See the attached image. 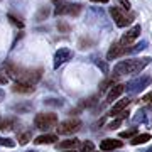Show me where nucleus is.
I'll return each mask as SVG.
<instances>
[{"instance_id":"obj_6","label":"nucleus","mask_w":152,"mask_h":152,"mask_svg":"<svg viewBox=\"0 0 152 152\" xmlns=\"http://www.w3.org/2000/svg\"><path fill=\"white\" fill-rule=\"evenodd\" d=\"M73 56H75L73 49H69V48H59L54 53V58H53V68H54V69H59L63 64H66L68 61L73 59Z\"/></svg>"},{"instance_id":"obj_33","label":"nucleus","mask_w":152,"mask_h":152,"mask_svg":"<svg viewBox=\"0 0 152 152\" xmlns=\"http://www.w3.org/2000/svg\"><path fill=\"white\" fill-rule=\"evenodd\" d=\"M120 124H122V118H115L113 122H110V124L107 125V129H108V130H115V129L120 127Z\"/></svg>"},{"instance_id":"obj_38","label":"nucleus","mask_w":152,"mask_h":152,"mask_svg":"<svg viewBox=\"0 0 152 152\" xmlns=\"http://www.w3.org/2000/svg\"><path fill=\"white\" fill-rule=\"evenodd\" d=\"M61 152H76V151H61Z\"/></svg>"},{"instance_id":"obj_14","label":"nucleus","mask_w":152,"mask_h":152,"mask_svg":"<svg viewBox=\"0 0 152 152\" xmlns=\"http://www.w3.org/2000/svg\"><path fill=\"white\" fill-rule=\"evenodd\" d=\"M12 91L14 93H22V95H31V93L36 91V86H34V85H29V83L15 81L14 86H12Z\"/></svg>"},{"instance_id":"obj_24","label":"nucleus","mask_w":152,"mask_h":152,"mask_svg":"<svg viewBox=\"0 0 152 152\" xmlns=\"http://www.w3.org/2000/svg\"><path fill=\"white\" fill-rule=\"evenodd\" d=\"M44 105H46V107H56V108H59V107L64 105V102L59 100V98H46V100H44Z\"/></svg>"},{"instance_id":"obj_41","label":"nucleus","mask_w":152,"mask_h":152,"mask_svg":"<svg viewBox=\"0 0 152 152\" xmlns=\"http://www.w3.org/2000/svg\"><path fill=\"white\" fill-rule=\"evenodd\" d=\"M53 2H54V4H56V2H59V0H53Z\"/></svg>"},{"instance_id":"obj_18","label":"nucleus","mask_w":152,"mask_h":152,"mask_svg":"<svg viewBox=\"0 0 152 152\" xmlns=\"http://www.w3.org/2000/svg\"><path fill=\"white\" fill-rule=\"evenodd\" d=\"M58 142V135L56 134H44V135H39L34 139V144L37 145H44V144H56Z\"/></svg>"},{"instance_id":"obj_23","label":"nucleus","mask_w":152,"mask_h":152,"mask_svg":"<svg viewBox=\"0 0 152 152\" xmlns=\"http://www.w3.org/2000/svg\"><path fill=\"white\" fill-rule=\"evenodd\" d=\"M7 19L15 26V27H19V29H24V20H22V17H17V15H14V14H7Z\"/></svg>"},{"instance_id":"obj_2","label":"nucleus","mask_w":152,"mask_h":152,"mask_svg":"<svg viewBox=\"0 0 152 152\" xmlns=\"http://www.w3.org/2000/svg\"><path fill=\"white\" fill-rule=\"evenodd\" d=\"M110 15H112V19H113L117 27H129L132 22H134V19H135V14L134 12H127L118 5L110 7Z\"/></svg>"},{"instance_id":"obj_5","label":"nucleus","mask_w":152,"mask_h":152,"mask_svg":"<svg viewBox=\"0 0 152 152\" xmlns=\"http://www.w3.org/2000/svg\"><path fill=\"white\" fill-rule=\"evenodd\" d=\"M42 78V68H36V69H22L20 68V73L17 76L15 81H20V83H29V85H34Z\"/></svg>"},{"instance_id":"obj_35","label":"nucleus","mask_w":152,"mask_h":152,"mask_svg":"<svg viewBox=\"0 0 152 152\" xmlns=\"http://www.w3.org/2000/svg\"><path fill=\"white\" fill-rule=\"evenodd\" d=\"M7 81H9V78L0 71V86H2V85H7Z\"/></svg>"},{"instance_id":"obj_26","label":"nucleus","mask_w":152,"mask_h":152,"mask_svg":"<svg viewBox=\"0 0 152 152\" xmlns=\"http://www.w3.org/2000/svg\"><path fill=\"white\" fill-rule=\"evenodd\" d=\"M56 27H58V31H59L61 34H66V32H69L71 31V26L68 24V22H64V20H58Z\"/></svg>"},{"instance_id":"obj_32","label":"nucleus","mask_w":152,"mask_h":152,"mask_svg":"<svg viewBox=\"0 0 152 152\" xmlns=\"http://www.w3.org/2000/svg\"><path fill=\"white\" fill-rule=\"evenodd\" d=\"M115 85V78H110V80H105L103 83H102V85H100V90H102V91H105V90H108V86L112 88Z\"/></svg>"},{"instance_id":"obj_40","label":"nucleus","mask_w":152,"mask_h":152,"mask_svg":"<svg viewBox=\"0 0 152 152\" xmlns=\"http://www.w3.org/2000/svg\"><path fill=\"white\" fill-rule=\"evenodd\" d=\"M27 152H37V151H27Z\"/></svg>"},{"instance_id":"obj_22","label":"nucleus","mask_w":152,"mask_h":152,"mask_svg":"<svg viewBox=\"0 0 152 152\" xmlns=\"http://www.w3.org/2000/svg\"><path fill=\"white\" fill-rule=\"evenodd\" d=\"M147 48V41H140V42H137L135 46H130L129 48V54H137V53H140V51H144V49Z\"/></svg>"},{"instance_id":"obj_28","label":"nucleus","mask_w":152,"mask_h":152,"mask_svg":"<svg viewBox=\"0 0 152 152\" xmlns=\"http://www.w3.org/2000/svg\"><path fill=\"white\" fill-rule=\"evenodd\" d=\"M95 63H96V66L98 68H100V69H102V73H103V75H107V73H108V64H107V61H102V59H95Z\"/></svg>"},{"instance_id":"obj_19","label":"nucleus","mask_w":152,"mask_h":152,"mask_svg":"<svg viewBox=\"0 0 152 152\" xmlns=\"http://www.w3.org/2000/svg\"><path fill=\"white\" fill-rule=\"evenodd\" d=\"M32 108H34V105L31 103V102H22V103L12 105V110L17 112V113H27V112H31Z\"/></svg>"},{"instance_id":"obj_12","label":"nucleus","mask_w":152,"mask_h":152,"mask_svg":"<svg viewBox=\"0 0 152 152\" xmlns=\"http://www.w3.org/2000/svg\"><path fill=\"white\" fill-rule=\"evenodd\" d=\"M130 103H132V98H129V96L122 98L120 102H117V103L110 108L108 115H110V117H113V118H115V117H118L122 112H125V108H127V107H130Z\"/></svg>"},{"instance_id":"obj_4","label":"nucleus","mask_w":152,"mask_h":152,"mask_svg":"<svg viewBox=\"0 0 152 152\" xmlns=\"http://www.w3.org/2000/svg\"><path fill=\"white\" fill-rule=\"evenodd\" d=\"M34 125L37 130L48 132L58 125V115L56 113H37L34 117Z\"/></svg>"},{"instance_id":"obj_25","label":"nucleus","mask_w":152,"mask_h":152,"mask_svg":"<svg viewBox=\"0 0 152 152\" xmlns=\"http://www.w3.org/2000/svg\"><path fill=\"white\" fill-rule=\"evenodd\" d=\"M31 137H32V134H31V130H27V132H22V134H19V135H17V140H19V144H20V145H24V144H27V142L31 140Z\"/></svg>"},{"instance_id":"obj_9","label":"nucleus","mask_w":152,"mask_h":152,"mask_svg":"<svg viewBox=\"0 0 152 152\" xmlns=\"http://www.w3.org/2000/svg\"><path fill=\"white\" fill-rule=\"evenodd\" d=\"M132 124L134 125H145V127H152V110L144 107V108H139L137 113L132 117Z\"/></svg>"},{"instance_id":"obj_7","label":"nucleus","mask_w":152,"mask_h":152,"mask_svg":"<svg viewBox=\"0 0 152 152\" xmlns=\"http://www.w3.org/2000/svg\"><path fill=\"white\" fill-rule=\"evenodd\" d=\"M83 5L80 4H59V5L54 9V15H71V17H76L80 15Z\"/></svg>"},{"instance_id":"obj_3","label":"nucleus","mask_w":152,"mask_h":152,"mask_svg":"<svg viewBox=\"0 0 152 152\" xmlns=\"http://www.w3.org/2000/svg\"><path fill=\"white\" fill-rule=\"evenodd\" d=\"M152 85V76L151 75H140L130 80V81L125 85V91L130 93V95H137V93H140L142 90H145L147 86H151Z\"/></svg>"},{"instance_id":"obj_31","label":"nucleus","mask_w":152,"mask_h":152,"mask_svg":"<svg viewBox=\"0 0 152 152\" xmlns=\"http://www.w3.org/2000/svg\"><path fill=\"white\" fill-rule=\"evenodd\" d=\"M95 145H93L91 140H86V142H81V152H93Z\"/></svg>"},{"instance_id":"obj_20","label":"nucleus","mask_w":152,"mask_h":152,"mask_svg":"<svg viewBox=\"0 0 152 152\" xmlns=\"http://www.w3.org/2000/svg\"><path fill=\"white\" fill-rule=\"evenodd\" d=\"M49 14H51L49 7H48V5H41V7H39V10L36 12L34 19H36V22H44V20H48Z\"/></svg>"},{"instance_id":"obj_10","label":"nucleus","mask_w":152,"mask_h":152,"mask_svg":"<svg viewBox=\"0 0 152 152\" xmlns=\"http://www.w3.org/2000/svg\"><path fill=\"white\" fill-rule=\"evenodd\" d=\"M139 34H140V26L139 24H135V26H132L127 32L122 36V39H120V42L124 44L125 48H130L132 46V42L135 41L137 37H139Z\"/></svg>"},{"instance_id":"obj_37","label":"nucleus","mask_w":152,"mask_h":152,"mask_svg":"<svg viewBox=\"0 0 152 152\" xmlns=\"http://www.w3.org/2000/svg\"><path fill=\"white\" fill-rule=\"evenodd\" d=\"M4 98H5V91L0 88V102H4Z\"/></svg>"},{"instance_id":"obj_34","label":"nucleus","mask_w":152,"mask_h":152,"mask_svg":"<svg viewBox=\"0 0 152 152\" xmlns=\"http://www.w3.org/2000/svg\"><path fill=\"white\" fill-rule=\"evenodd\" d=\"M118 7H122V9H124V10H127V12H130L132 4L129 2V0H120V5Z\"/></svg>"},{"instance_id":"obj_11","label":"nucleus","mask_w":152,"mask_h":152,"mask_svg":"<svg viewBox=\"0 0 152 152\" xmlns=\"http://www.w3.org/2000/svg\"><path fill=\"white\" fill-rule=\"evenodd\" d=\"M127 51H129V48H125L120 41H115V42L110 46L108 53H107V59L113 61V59H117V58H120L122 54H127Z\"/></svg>"},{"instance_id":"obj_30","label":"nucleus","mask_w":152,"mask_h":152,"mask_svg":"<svg viewBox=\"0 0 152 152\" xmlns=\"http://www.w3.org/2000/svg\"><path fill=\"white\" fill-rule=\"evenodd\" d=\"M135 134H137V129H129V130L122 132V134H120V137H122V139H134V137H135Z\"/></svg>"},{"instance_id":"obj_27","label":"nucleus","mask_w":152,"mask_h":152,"mask_svg":"<svg viewBox=\"0 0 152 152\" xmlns=\"http://www.w3.org/2000/svg\"><path fill=\"white\" fill-rule=\"evenodd\" d=\"M142 105L144 107H147V108H151L152 110V91H149V93H145L144 96H142Z\"/></svg>"},{"instance_id":"obj_16","label":"nucleus","mask_w":152,"mask_h":152,"mask_svg":"<svg viewBox=\"0 0 152 152\" xmlns=\"http://www.w3.org/2000/svg\"><path fill=\"white\" fill-rule=\"evenodd\" d=\"M19 125V120L15 117H9V118H2L0 120V130L2 132H7V130H14L17 129Z\"/></svg>"},{"instance_id":"obj_21","label":"nucleus","mask_w":152,"mask_h":152,"mask_svg":"<svg viewBox=\"0 0 152 152\" xmlns=\"http://www.w3.org/2000/svg\"><path fill=\"white\" fill-rule=\"evenodd\" d=\"M151 140V134H140V135H135L130 140L132 145H140V144H145V142Z\"/></svg>"},{"instance_id":"obj_13","label":"nucleus","mask_w":152,"mask_h":152,"mask_svg":"<svg viewBox=\"0 0 152 152\" xmlns=\"http://www.w3.org/2000/svg\"><path fill=\"white\" fill-rule=\"evenodd\" d=\"M120 147H124V142L120 139H105V140L100 142V149L105 152L115 151V149H120Z\"/></svg>"},{"instance_id":"obj_39","label":"nucleus","mask_w":152,"mask_h":152,"mask_svg":"<svg viewBox=\"0 0 152 152\" xmlns=\"http://www.w3.org/2000/svg\"><path fill=\"white\" fill-rule=\"evenodd\" d=\"M147 152H152V147H151V149H149V151H147Z\"/></svg>"},{"instance_id":"obj_1","label":"nucleus","mask_w":152,"mask_h":152,"mask_svg":"<svg viewBox=\"0 0 152 152\" xmlns=\"http://www.w3.org/2000/svg\"><path fill=\"white\" fill-rule=\"evenodd\" d=\"M152 63V58H129V59L118 61L113 68V78H122L129 75H137L142 69H145L147 66Z\"/></svg>"},{"instance_id":"obj_29","label":"nucleus","mask_w":152,"mask_h":152,"mask_svg":"<svg viewBox=\"0 0 152 152\" xmlns=\"http://www.w3.org/2000/svg\"><path fill=\"white\" fill-rule=\"evenodd\" d=\"M0 145L2 147H15V142L12 140V139H7V137H0Z\"/></svg>"},{"instance_id":"obj_17","label":"nucleus","mask_w":152,"mask_h":152,"mask_svg":"<svg viewBox=\"0 0 152 152\" xmlns=\"http://www.w3.org/2000/svg\"><path fill=\"white\" fill-rule=\"evenodd\" d=\"M80 144H81V142L78 140V139H68V140H63V142H59V144H56V147H58L59 151H75Z\"/></svg>"},{"instance_id":"obj_8","label":"nucleus","mask_w":152,"mask_h":152,"mask_svg":"<svg viewBox=\"0 0 152 152\" xmlns=\"http://www.w3.org/2000/svg\"><path fill=\"white\" fill-rule=\"evenodd\" d=\"M81 129V120L80 118H69V120H64L61 122L59 127H58V132L61 135H71Z\"/></svg>"},{"instance_id":"obj_15","label":"nucleus","mask_w":152,"mask_h":152,"mask_svg":"<svg viewBox=\"0 0 152 152\" xmlns=\"http://www.w3.org/2000/svg\"><path fill=\"white\" fill-rule=\"evenodd\" d=\"M125 91V86L124 85H113V86L110 88V91H108V95H107V103H113L115 100L122 95V93Z\"/></svg>"},{"instance_id":"obj_36","label":"nucleus","mask_w":152,"mask_h":152,"mask_svg":"<svg viewBox=\"0 0 152 152\" xmlns=\"http://www.w3.org/2000/svg\"><path fill=\"white\" fill-rule=\"evenodd\" d=\"M93 4H108V0H91Z\"/></svg>"}]
</instances>
